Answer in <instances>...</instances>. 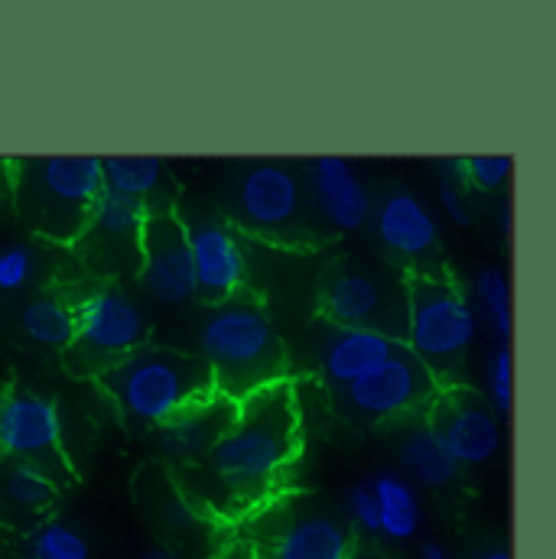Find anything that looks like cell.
<instances>
[{"label": "cell", "instance_id": "cell-1", "mask_svg": "<svg viewBox=\"0 0 556 559\" xmlns=\"http://www.w3.org/2000/svg\"><path fill=\"white\" fill-rule=\"evenodd\" d=\"M299 452V407L289 381L238 401L235 423L202 459L232 511L261 504Z\"/></svg>", "mask_w": 556, "mask_h": 559}, {"label": "cell", "instance_id": "cell-2", "mask_svg": "<svg viewBox=\"0 0 556 559\" xmlns=\"http://www.w3.org/2000/svg\"><path fill=\"white\" fill-rule=\"evenodd\" d=\"M199 358L212 374V388L228 401L286 381V355L274 319L248 296L218 302L199 329Z\"/></svg>", "mask_w": 556, "mask_h": 559}, {"label": "cell", "instance_id": "cell-3", "mask_svg": "<svg viewBox=\"0 0 556 559\" xmlns=\"http://www.w3.org/2000/svg\"><path fill=\"white\" fill-rule=\"evenodd\" d=\"M98 381L118 404L121 417L143 429L163 426L173 414L215 391L212 374L199 355L156 345H140L125 361L98 374Z\"/></svg>", "mask_w": 556, "mask_h": 559}, {"label": "cell", "instance_id": "cell-4", "mask_svg": "<svg viewBox=\"0 0 556 559\" xmlns=\"http://www.w3.org/2000/svg\"><path fill=\"white\" fill-rule=\"evenodd\" d=\"M20 218L49 241H79L95 199L105 189L98 156H46L23 159L10 173Z\"/></svg>", "mask_w": 556, "mask_h": 559}, {"label": "cell", "instance_id": "cell-5", "mask_svg": "<svg viewBox=\"0 0 556 559\" xmlns=\"http://www.w3.org/2000/svg\"><path fill=\"white\" fill-rule=\"evenodd\" d=\"M475 332L478 319L459 283L442 277L411 280L404 345L423 361L439 388L462 371Z\"/></svg>", "mask_w": 556, "mask_h": 559}, {"label": "cell", "instance_id": "cell-6", "mask_svg": "<svg viewBox=\"0 0 556 559\" xmlns=\"http://www.w3.org/2000/svg\"><path fill=\"white\" fill-rule=\"evenodd\" d=\"M75 335L66 361L79 374H105L146 342V316L121 286L88 289L72 302Z\"/></svg>", "mask_w": 556, "mask_h": 559}, {"label": "cell", "instance_id": "cell-7", "mask_svg": "<svg viewBox=\"0 0 556 559\" xmlns=\"http://www.w3.org/2000/svg\"><path fill=\"white\" fill-rule=\"evenodd\" d=\"M235 218L268 241H299L306 222V186L283 163H251L235 179Z\"/></svg>", "mask_w": 556, "mask_h": 559}, {"label": "cell", "instance_id": "cell-8", "mask_svg": "<svg viewBox=\"0 0 556 559\" xmlns=\"http://www.w3.org/2000/svg\"><path fill=\"white\" fill-rule=\"evenodd\" d=\"M0 452L10 462L43 468L56 485L69 478L62 455V414L56 401L39 391L10 388L0 397Z\"/></svg>", "mask_w": 556, "mask_h": 559}, {"label": "cell", "instance_id": "cell-9", "mask_svg": "<svg viewBox=\"0 0 556 559\" xmlns=\"http://www.w3.org/2000/svg\"><path fill=\"white\" fill-rule=\"evenodd\" d=\"M319 306L335 329H368L394 342H401L407 329V289L378 274H365V271L332 274L322 283Z\"/></svg>", "mask_w": 556, "mask_h": 559}, {"label": "cell", "instance_id": "cell-10", "mask_svg": "<svg viewBox=\"0 0 556 559\" xmlns=\"http://www.w3.org/2000/svg\"><path fill=\"white\" fill-rule=\"evenodd\" d=\"M442 388L423 368L417 355L401 342L375 371L345 388V401L355 414L371 419H404L433 407Z\"/></svg>", "mask_w": 556, "mask_h": 559}, {"label": "cell", "instance_id": "cell-11", "mask_svg": "<svg viewBox=\"0 0 556 559\" xmlns=\"http://www.w3.org/2000/svg\"><path fill=\"white\" fill-rule=\"evenodd\" d=\"M140 280L143 289L166 306H179L196 296L186 222L169 209H150L146 215L140 238Z\"/></svg>", "mask_w": 556, "mask_h": 559}, {"label": "cell", "instance_id": "cell-12", "mask_svg": "<svg viewBox=\"0 0 556 559\" xmlns=\"http://www.w3.org/2000/svg\"><path fill=\"white\" fill-rule=\"evenodd\" d=\"M150 209L121 192L102 189L82 231V254L102 274H125L140 267V238Z\"/></svg>", "mask_w": 556, "mask_h": 559}, {"label": "cell", "instance_id": "cell-13", "mask_svg": "<svg viewBox=\"0 0 556 559\" xmlns=\"http://www.w3.org/2000/svg\"><path fill=\"white\" fill-rule=\"evenodd\" d=\"M186 241L192 254V274L196 293H202L209 302H225L238 296V289L248 280V254L235 228L215 218H199L186 225Z\"/></svg>", "mask_w": 556, "mask_h": 559}, {"label": "cell", "instance_id": "cell-14", "mask_svg": "<svg viewBox=\"0 0 556 559\" xmlns=\"http://www.w3.org/2000/svg\"><path fill=\"white\" fill-rule=\"evenodd\" d=\"M433 426L439 429L456 465H485L501 449L498 417L485 404L469 397V391H446L436 401Z\"/></svg>", "mask_w": 556, "mask_h": 559}, {"label": "cell", "instance_id": "cell-15", "mask_svg": "<svg viewBox=\"0 0 556 559\" xmlns=\"http://www.w3.org/2000/svg\"><path fill=\"white\" fill-rule=\"evenodd\" d=\"M235 414H238V404L212 391L202 401L173 414L163 426H156L159 449L176 462H202L215 449V442L228 432Z\"/></svg>", "mask_w": 556, "mask_h": 559}, {"label": "cell", "instance_id": "cell-16", "mask_svg": "<svg viewBox=\"0 0 556 559\" xmlns=\"http://www.w3.org/2000/svg\"><path fill=\"white\" fill-rule=\"evenodd\" d=\"M319 215L335 231H358L371 218V195L358 169L342 156H319L306 166Z\"/></svg>", "mask_w": 556, "mask_h": 559}, {"label": "cell", "instance_id": "cell-17", "mask_svg": "<svg viewBox=\"0 0 556 559\" xmlns=\"http://www.w3.org/2000/svg\"><path fill=\"white\" fill-rule=\"evenodd\" d=\"M352 547V534L339 518L299 511L268 534L261 559H348Z\"/></svg>", "mask_w": 556, "mask_h": 559}, {"label": "cell", "instance_id": "cell-18", "mask_svg": "<svg viewBox=\"0 0 556 559\" xmlns=\"http://www.w3.org/2000/svg\"><path fill=\"white\" fill-rule=\"evenodd\" d=\"M371 215H375L378 241L398 258L419 261V258H429L436 251V245H439L436 215L414 192L401 189V192L385 195L381 205Z\"/></svg>", "mask_w": 556, "mask_h": 559}, {"label": "cell", "instance_id": "cell-19", "mask_svg": "<svg viewBox=\"0 0 556 559\" xmlns=\"http://www.w3.org/2000/svg\"><path fill=\"white\" fill-rule=\"evenodd\" d=\"M401 342L381 335V332H368V329H329V335L319 342V371L339 384L348 388L355 381H362L368 371H375Z\"/></svg>", "mask_w": 556, "mask_h": 559}, {"label": "cell", "instance_id": "cell-20", "mask_svg": "<svg viewBox=\"0 0 556 559\" xmlns=\"http://www.w3.org/2000/svg\"><path fill=\"white\" fill-rule=\"evenodd\" d=\"M368 488L378 504V524H381L378 537L414 540L423 521L417 488L401 472H391V468H381L375 478H368Z\"/></svg>", "mask_w": 556, "mask_h": 559}, {"label": "cell", "instance_id": "cell-21", "mask_svg": "<svg viewBox=\"0 0 556 559\" xmlns=\"http://www.w3.org/2000/svg\"><path fill=\"white\" fill-rule=\"evenodd\" d=\"M398 459H401L404 478L411 485L417 481L423 488H446L459 475V465L452 462V455L433 423H417L404 436Z\"/></svg>", "mask_w": 556, "mask_h": 559}, {"label": "cell", "instance_id": "cell-22", "mask_svg": "<svg viewBox=\"0 0 556 559\" xmlns=\"http://www.w3.org/2000/svg\"><path fill=\"white\" fill-rule=\"evenodd\" d=\"M20 329L39 348L66 355V348L72 345V335H75L72 302H66L59 296H33L20 309Z\"/></svg>", "mask_w": 556, "mask_h": 559}, {"label": "cell", "instance_id": "cell-23", "mask_svg": "<svg viewBox=\"0 0 556 559\" xmlns=\"http://www.w3.org/2000/svg\"><path fill=\"white\" fill-rule=\"evenodd\" d=\"M59 485L36 465L26 462H7L0 468V501L13 508L16 514H43L52 508Z\"/></svg>", "mask_w": 556, "mask_h": 559}, {"label": "cell", "instance_id": "cell-24", "mask_svg": "<svg viewBox=\"0 0 556 559\" xmlns=\"http://www.w3.org/2000/svg\"><path fill=\"white\" fill-rule=\"evenodd\" d=\"M20 547L26 559H92L88 537L62 521V518H46L20 534Z\"/></svg>", "mask_w": 556, "mask_h": 559}, {"label": "cell", "instance_id": "cell-25", "mask_svg": "<svg viewBox=\"0 0 556 559\" xmlns=\"http://www.w3.org/2000/svg\"><path fill=\"white\" fill-rule=\"evenodd\" d=\"M102 169H105V189L131 195L146 209L166 176V166L156 156H111V159H102Z\"/></svg>", "mask_w": 556, "mask_h": 559}, {"label": "cell", "instance_id": "cell-26", "mask_svg": "<svg viewBox=\"0 0 556 559\" xmlns=\"http://www.w3.org/2000/svg\"><path fill=\"white\" fill-rule=\"evenodd\" d=\"M475 293L482 299V309L488 316V325L501 345H508L514 329V309H511V280L498 267H482L475 274Z\"/></svg>", "mask_w": 556, "mask_h": 559}, {"label": "cell", "instance_id": "cell-27", "mask_svg": "<svg viewBox=\"0 0 556 559\" xmlns=\"http://www.w3.org/2000/svg\"><path fill=\"white\" fill-rule=\"evenodd\" d=\"M511 156H456V159H442L439 163V176L462 182H472L485 192L498 189L508 176H511Z\"/></svg>", "mask_w": 556, "mask_h": 559}, {"label": "cell", "instance_id": "cell-28", "mask_svg": "<svg viewBox=\"0 0 556 559\" xmlns=\"http://www.w3.org/2000/svg\"><path fill=\"white\" fill-rule=\"evenodd\" d=\"M36 274H39V254L29 245L13 241L0 248V299L20 296Z\"/></svg>", "mask_w": 556, "mask_h": 559}, {"label": "cell", "instance_id": "cell-29", "mask_svg": "<svg viewBox=\"0 0 556 559\" xmlns=\"http://www.w3.org/2000/svg\"><path fill=\"white\" fill-rule=\"evenodd\" d=\"M488 401L495 417H508L514 407V358L508 345H498L488 361Z\"/></svg>", "mask_w": 556, "mask_h": 559}, {"label": "cell", "instance_id": "cell-30", "mask_svg": "<svg viewBox=\"0 0 556 559\" xmlns=\"http://www.w3.org/2000/svg\"><path fill=\"white\" fill-rule=\"evenodd\" d=\"M153 511H156V521L166 527V531H173V534H189V531H196V511H192V504L179 495V491H173L169 485L163 488H156V495H153Z\"/></svg>", "mask_w": 556, "mask_h": 559}, {"label": "cell", "instance_id": "cell-31", "mask_svg": "<svg viewBox=\"0 0 556 559\" xmlns=\"http://www.w3.org/2000/svg\"><path fill=\"white\" fill-rule=\"evenodd\" d=\"M345 511L352 518V524L371 537L381 534V524H378V504H375V495L368 488V481H355L348 491H345Z\"/></svg>", "mask_w": 556, "mask_h": 559}, {"label": "cell", "instance_id": "cell-32", "mask_svg": "<svg viewBox=\"0 0 556 559\" xmlns=\"http://www.w3.org/2000/svg\"><path fill=\"white\" fill-rule=\"evenodd\" d=\"M439 205H442V212L449 215L452 225L465 228L472 222L469 205H465V195H462V186L456 179H449V176H439Z\"/></svg>", "mask_w": 556, "mask_h": 559}, {"label": "cell", "instance_id": "cell-33", "mask_svg": "<svg viewBox=\"0 0 556 559\" xmlns=\"http://www.w3.org/2000/svg\"><path fill=\"white\" fill-rule=\"evenodd\" d=\"M0 559H26L20 547V534H13L10 527H0Z\"/></svg>", "mask_w": 556, "mask_h": 559}, {"label": "cell", "instance_id": "cell-34", "mask_svg": "<svg viewBox=\"0 0 556 559\" xmlns=\"http://www.w3.org/2000/svg\"><path fill=\"white\" fill-rule=\"evenodd\" d=\"M138 559H186V557H182V550H176V547H169V544H156V547H146Z\"/></svg>", "mask_w": 556, "mask_h": 559}, {"label": "cell", "instance_id": "cell-35", "mask_svg": "<svg viewBox=\"0 0 556 559\" xmlns=\"http://www.w3.org/2000/svg\"><path fill=\"white\" fill-rule=\"evenodd\" d=\"M419 559H452V557H449V550H446L439 540H426V544H419Z\"/></svg>", "mask_w": 556, "mask_h": 559}, {"label": "cell", "instance_id": "cell-36", "mask_svg": "<svg viewBox=\"0 0 556 559\" xmlns=\"http://www.w3.org/2000/svg\"><path fill=\"white\" fill-rule=\"evenodd\" d=\"M472 559H511V550L508 547H485V550H478Z\"/></svg>", "mask_w": 556, "mask_h": 559}, {"label": "cell", "instance_id": "cell-37", "mask_svg": "<svg viewBox=\"0 0 556 559\" xmlns=\"http://www.w3.org/2000/svg\"><path fill=\"white\" fill-rule=\"evenodd\" d=\"M498 228H501L505 238L511 235V205H501V209H498Z\"/></svg>", "mask_w": 556, "mask_h": 559}, {"label": "cell", "instance_id": "cell-38", "mask_svg": "<svg viewBox=\"0 0 556 559\" xmlns=\"http://www.w3.org/2000/svg\"><path fill=\"white\" fill-rule=\"evenodd\" d=\"M7 179H10V169H7V166L0 163V186H7Z\"/></svg>", "mask_w": 556, "mask_h": 559}, {"label": "cell", "instance_id": "cell-39", "mask_svg": "<svg viewBox=\"0 0 556 559\" xmlns=\"http://www.w3.org/2000/svg\"><path fill=\"white\" fill-rule=\"evenodd\" d=\"M348 559H378V557H371V554H352Z\"/></svg>", "mask_w": 556, "mask_h": 559}, {"label": "cell", "instance_id": "cell-40", "mask_svg": "<svg viewBox=\"0 0 556 559\" xmlns=\"http://www.w3.org/2000/svg\"><path fill=\"white\" fill-rule=\"evenodd\" d=\"M222 559H245V557H222Z\"/></svg>", "mask_w": 556, "mask_h": 559}]
</instances>
